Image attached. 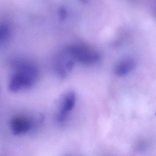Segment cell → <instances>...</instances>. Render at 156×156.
<instances>
[{"label":"cell","instance_id":"6da1fadb","mask_svg":"<svg viewBox=\"0 0 156 156\" xmlns=\"http://www.w3.org/2000/svg\"><path fill=\"white\" fill-rule=\"evenodd\" d=\"M14 70L9 79L8 89L17 92L33 86L38 77V70L33 64L25 61H15L13 63Z\"/></svg>","mask_w":156,"mask_h":156},{"label":"cell","instance_id":"7a4b0ae2","mask_svg":"<svg viewBox=\"0 0 156 156\" xmlns=\"http://www.w3.org/2000/svg\"><path fill=\"white\" fill-rule=\"evenodd\" d=\"M66 52L74 61L82 64L93 65L100 61V53L87 46L81 44H72L67 48Z\"/></svg>","mask_w":156,"mask_h":156},{"label":"cell","instance_id":"3957f363","mask_svg":"<svg viewBox=\"0 0 156 156\" xmlns=\"http://www.w3.org/2000/svg\"><path fill=\"white\" fill-rule=\"evenodd\" d=\"M76 102V95L74 92L69 91L63 96L57 119L60 122H63L67 119L71 112Z\"/></svg>","mask_w":156,"mask_h":156},{"label":"cell","instance_id":"277c9868","mask_svg":"<svg viewBox=\"0 0 156 156\" xmlns=\"http://www.w3.org/2000/svg\"><path fill=\"white\" fill-rule=\"evenodd\" d=\"M10 126L14 135L23 134L30 131L32 128L31 120L23 116H15L11 119Z\"/></svg>","mask_w":156,"mask_h":156},{"label":"cell","instance_id":"5b68a950","mask_svg":"<svg viewBox=\"0 0 156 156\" xmlns=\"http://www.w3.org/2000/svg\"><path fill=\"white\" fill-rule=\"evenodd\" d=\"M136 65V62L133 58H124L116 63L114 68V72L117 76H125L134 69Z\"/></svg>","mask_w":156,"mask_h":156},{"label":"cell","instance_id":"8992f818","mask_svg":"<svg viewBox=\"0 0 156 156\" xmlns=\"http://www.w3.org/2000/svg\"><path fill=\"white\" fill-rule=\"evenodd\" d=\"M10 36V29L9 26L6 24H3L0 27V42L1 44L8 40Z\"/></svg>","mask_w":156,"mask_h":156},{"label":"cell","instance_id":"52a82bcc","mask_svg":"<svg viewBox=\"0 0 156 156\" xmlns=\"http://www.w3.org/2000/svg\"><path fill=\"white\" fill-rule=\"evenodd\" d=\"M58 15L59 19L61 22L66 20L67 16V12L66 8L64 7H60L58 11Z\"/></svg>","mask_w":156,"mask_h":156},{"label":"cell","instance_id":"ba28073f","mask_svg":"<svg viewBox=\"0 0 156 156\" xmlns=\"http://www.w3.org/2000/svg\"><path fill=\"white\" fill-rule=\"evenodd\" d=\"M79 1H80L81 2L83 3H87L89 0H79Z\"/></svg>","mask_w":156,"mask_h":156},{"label":"cell","instance_id":"9c48e42d","mask_svg":"<svg viewBox=\"0 0 156 156\" xmlns=\"http://www.w3.org/2000/svg\"><path fill=\"white\" fill-rule=\"evenodd\" d=\"M155 115H156V113Z\"/></svg>","mask_w":156,"mask_h":156}]
</instances>
